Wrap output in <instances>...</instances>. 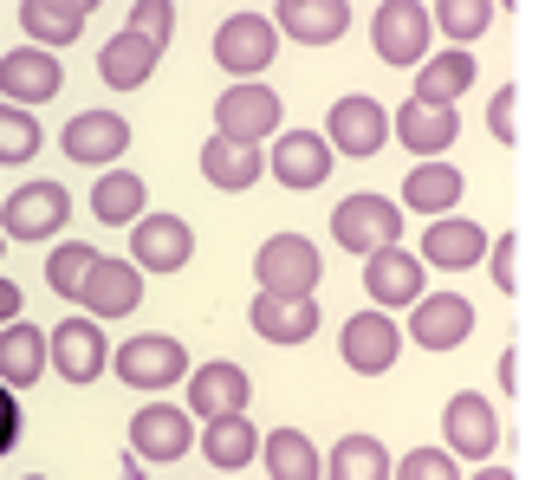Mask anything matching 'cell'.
<instances>
[{
    "label": "cell",
    "instance_id": "52a82bcc",
    "mask_svg": "<svg viewBox=\"0 0 558 480\" xmlns=\"http://www.w3.org/2000/svg\"><path fill=\"white\" fill-rule=\"evenodd\" d=\"M247 396H254V377L234 364V357H208L189 370V416L208 429V422H228V416H247Z\"/></svg>",
    "mask_w": 558,
    "mask_h": 480
},
{
    "label": "cell",
    "instance_id": "ffe728a7",
    "mask_svg": "<svg viewBox=\"0 0 558 480\" xmlns=\"http://www.w3.org/2000/svg\"><path fill=\"white\" fill-rule=\"evenodd\" d=\"M156 59H162V46L137 33V26H118L105 46H98V78L111 85V91H143L149 78H156Z\"/></svg>",
    "mask_w": 558,
    "mask_h": 480
},
{
    "label": "cell",
    "instance_id": "2e32d148",
    "mask_svg": "<svg viewBox=\"0 0 558 480\" xmlns=\"http://www.w3.org/2000/svg\"><path fill=\"white\" fill-rule=\"evenodd\" d=\"M143 293H149V286H143L137 260H111V254H105V260L92 267V280H85L78 306H85V319L105 324V319H131V312L143 306Z\"/></svg>",
    "mask_w": 558,
    "mask_h": 480
},
{
    "label": "cell",
    "instance_id": "60d3db41",
    "mask_svg": "<svg viewBox=\"0 0 558 480\" xmlns=\"http://www.w3.org/2000/svg\"><path fill=\"white\" fill-rule=\"evenodd\" d=\"M513 111H520V91H513V85H500V91H494V104H487V131H494V144H500V150H513V137H520V131H513Z\"/></svg>",
    "mask_w": 558,
    "mask_h": 480
},
{
    "label": "cell",
    "instance_id": "f35d334b",
    "mask_svg": "<svg viewBox=\"0 0 558 480\" xmlns=\"http://www.w3.org/2000/svg\"><path fill=\"white\" fill-rule=\"evenodd\" d=\"M487 267H494L500 299H513V293H520V234H500V247L487 254Z\"/></svg>",
    "mask_w": 558,
    "mask_h": 480
},
{
    "label": "cell",
    "instance_id": "7dc6e473",
    "mask_svg": "<svg viewBox=\"0 0 558 480\" xmlns=\"http://www.w3.org/2000/svg\"><path fill=\"white\" fill-rule=\"evenodd\" d=\"M0 254H7V234H0Z\"/></svg>",
    "mask_w": 558,
    "mask_h": 480
},
{
    "label": "cell",
    "instance_id": "7402d4cb",
    "mask_svg": "<svg viewBox=\"0 0 558 480\" xmlns=\"http://www.w3.org/2000/svg\"><path fill=\"white\" fill-rule=\"evenodd\" d=\"M274 20L279 39H292V46H331L351 26V0H279Z\"/></svg>",
    "mask_w": 558,
    "mask_h": 480
},
{
    "label": "cell",
    "instance_id": "7a4b0ae2",
    "mask_svg": "<svg viewBox=\"0 0 558 480\" xmlns=\"http://www.w3.org/2000/svg\"><path fill=\"white\" fill-rule=\"evenodd\" d=\"M397 234H403V201H390V195H344L338 208H331V241L344 247V254H384V247H397Z\"/></svg>",
    "mask_w": 558,
    "mask_h": 480
},
{
    "label": "cell",
    "instance_id": "484cf974",
    "mask_svg": "<svg viewBox=\"0 0 558 480\" xmlns=\"http://www.w3.org/2000/svg\"><path fill=\"white\" fill-rule=\"evenodd\" d=\"M98 0H20V26H26V46H72L85 33Z\"/></svg>",
    "mask_w": 558,
    "mask_h": 480
},
{
    "label": "cell",
    "instance_id": "1f68e13d",
    "mask_svg": "<svg viewBox=\"0 0 558 480\" xmlns=\"http://www.w3.org/2000/svg\"><path fill=\"white\" fill-rule=\"evenodd\" d=\"M468 85H474V52L448 46V52H435V59L416 72V104H441V111H454V98H461Z\"/></svg>",
    "mask_w": 558,
    "mask_h": 480
},
{
    "label": "cell",
    "instance_id": "6da1fadb",
    "mask_svg": "<svg viewBox=\"0 0 558 480\" xmlns=\"http://www.w3.org/2000/svg\"><path fill=\"white\" fill-rule=\"evenodd\" d=\"M279 52V20L260 7H241L215 26V65L234 78V85H260V72L274 65Z\"/></svg>",
    "mask_w": 558,
    "mask_h": 480
},
{
    "label": "cell",
    "instance_id": "b9f144b4",
    "mask_svg": "<svg viewBox=\"0 0 558 480\" xmlns=\"http://www.w3.org/2000/svg\"><path fill=\"white\" fill-rule=\"evenodd\" d=\"M13 448H20V390L0 383V455H13Z\"/></svg>",
    "mask_w": 558,
    "mask_h": 480
},
{
    "label": "cell",
    "instance_id": "ba28073f",
    "mask_svg": "<svg viewBox=\"0 0 558 480\" xmlns=\"http://www.w3.org/2000/svg\"><path fill=\"white\" fill-rule=\"evenodd\" d=\"M325 144L351 162L377 157V150L390 144V111H384L377 98H364V91H344V98L325 111Z\"/></svg>",
    "mask_w": 558,
    "mask_h": 480
},
{
    "label": "cell",
    "instance_id": "836d02e7",
    "mask_svg": "<svg viewBox=\"0 0 558 480\" xmlns=\"http://www.w3.org/2000/svg\"><path fill=\"white\" fill-rule=\"evenodd\" d=\"M397 461L377 435H344L331 455H325V480H390Z\"/></svg>",
    "mask_w": 558,
    "mask_h": 480
},
{
    "label": "cell",
    "instance_id": "f6af8a7d",
    "mask_svg": "<svg viewBox=\"0 0 558 480\" xmlns=\"http://www.w3.org/2000/svg\"><path fill=\"white\" fill-rule=\"evenodd\" d=\"M468 480H513V468H494V461H487L481 475H468Z\"/></svg>",
    "mask_w": 558,
    "mask_h": 480
},
{
    "label": "cell",
    "instance_id": "83f0119b",
    "mask_svg": "<svg viewBox=\"0 0 558 480\" xmlns=\"http://www.w3.org/2000/svg\"><path fill=\"white\" fill-rule=\"evenodd\" d=\"M202 175L215 182V188H228V195H241V188H254L260 175H267V157H260V144H241V137H208L202 144Z\"/></svg>",
    "mask_w": 558,
    "mask_h": 480
},
{
    "label": "cell",
    "instance_id": "ac0fdd59",
    "mask_svg": "<svg viewBox=\"0 0 558 480\" xmlns=\"http://www.w3.org/2000/svg\"><path fill=\"white\" fill-rule=\"evenodd\" d=\"M364 293H371V306L377 312H390V306H410L416 312L422 299V254L410 247H384V254H371L364 260Z\"/></svg>",
    "mask_w": 558,
    "mask_h": 480
},
{
    "label": "cell",
    "instance_id": "7bdbcfd3",
    "mask_svg": "<svg viewBox=\"0 0 558 480\" xmlns=\"http://www.w3.org/2000/svg\"><path fill=\"white\" fill-rule=\"evenodd\" d=\"M20 306H26L20 280H7V273H0V331H7V324H20Z\"/></svg>",
    "mask_w": 558,
    "mask_h": 480
},
{
    "label": "cell",
    "instance_id": "4316f807",
    "mask_svg": "<svg viewBox=\"0 0 558 480\" xmlns=\"http://www.w3.org/2000/svg\"><path fill=\"white\" fill-rule=\"evenodd\" d=\"M247 324L267 337V344H305L318 331V299H286V293H254Z\"/></svg>",
    "mask_w": 558,
    "mask_h": 480
},
{
    "label": "cell",
    "instance_id": "e0dca14e",
    "mask_svg": "<svg viewBox=\"0 0 558 480\" xmlns=\"http://www.w3.org/2000/svg\"><path fill=\"white\" fill-rule=\"evenodd\" d=\"M131 260L143 273H182L195 260V227L182 214H143L131 234Z\"/></svg>",
    "mask_w": 558,
    "mask_h": 480
},
{
    "label": "cell",
    "instance_id": "cb8c5ba5",
    "mask_svg": "<svg viewBox=\"0 0 558 480\" xmlns=\"http://www.w3.org/2000/svg\"><path fill=\"white\" fill-rule=\"evenodd\" d=\"M46 364H52V331H39L26 319L0 331V383L7 390H33L46 377Z\"/></svg>",
    "mask_w": 558,
    "mask_h": 480
},
{
    "label": "cell",
    "instance_id": "e575fe53",
    "mask_svg": "<svg viewBox=\"0 0 558 480\" xmlns=\"http://www.w3.org/2000/svg\"><path fill=\"white\" fill-rule=\"evenodd\" d=\"M105 254L92 247V241H59L52 254H46V286L59 293V299H72L78 306V293H85V280H92V267H98Z\"/></svg>",
    "mask_w": 558,
    "mask_h": 480
},
{
    "label": "cell",
    "instance_id": "4fadbf2b",
    "mask_svg": "<svg viewBox=\"0 0 558 480\" xmlns=\"http://www.w3.org/2000/svg\"><path fill=\"white\" fill-rule=\"evenodd\" d=\"M441 442H448L454 461H487V455L500 448V416H494V403H487L481 390L448 396V409H441Z\"/></svg>",
    "mask_w": 558,
    "mask_h": 480
},
{
    "label": "cell",
    "instance_id": "603a6c76",
    "mask_svg": "<svg viewBox=\"0 0 558 480\" xmlns=\"http://www.w3.org/2000/svg\"><path fill=\"white\" fill-rule=\"evenodd\" d=\"M390 137L403 144V150H416L422 162H435L454 137H461V118L454 111H441V104H397V118H390Z\"/></svg>",
    "mask_w": 558,
    "mask_h": 480
},
{
    "label": "cell",
    "instance_id": "4dcf8cb0",
    "mask_svg": "<svg viewBox=\"0 0 558 480\" xmlns=\"http://www.w3.org/2000/svg\"><path fill=\"white\" fill-rule=\"evenodd\" d=\"M260 448H267V435H254L247 416H228V422H208V429H202V461L221 468V475H241Z\"/></svg>",
    "mask_w": 558,
    "mask_h": 480
},
{
    "label": "cell",
    "instance_id": "f1b7e54d",
    "mask_svg": "<svg viewBox=\"0 0 558 480\" xmlns=\"http://www.w3.org/2000/svg\"><path fill=\"white\" fill-rule=\"evenodd\" d=\"M143 214H149V182H143L137 169H111V175L92 182V221H105V227H137Z\"/></svg>",
    "mask_w": 558,
    "mask_h": 480
},
{
    "label": "cell",
    "instance_id": "5b68a950",
    "mask_svg": "<svg viewBox=\"0 0 558 480\" xmlns=\"http://www.w3.org/2000/svg\"><path fill=\"white\" fill-rule=\"evenodd\" d=\"M65 221H72V195L59 188V182H20L7 201H0V234L7 241H52V234H65Z\"/></svg>",
    "mask_w": 558,
    "mask_h": 480
},
{
    "label": "cell",
    "instance_id": "5bb4252c",
    "mask_svg": "<svg viewBox=\"0 0 558 480\" xmlns=\"http://www.w3.org/2000/svg\"><path fill=\"white\" fill-rule=\"evenodd\" d=\"M279 124H286V104H279L274 85H228L215 98V131L221 137L260 144V137H279Z\"/></svg>",
    "mask_w": 558,
    "mask_h": 480
},
{
    "label": "cell",
    "instance_id": "7c38bea8",
    "mask_svg": "<svg viewBox=\"0 0 558 480\" xmlns=\"http://www.w3.org/2000/svg\"><path fill=\"white\" fill-rule=\"evenodd\" d=\"M65 91V72L46 46H13L0 52V104H20V111H39Z\"/></svg>",
    "mask_w": 558,
    "mask_h": 480
},
{
    "label": "cell",
    "instance_id": "30bf717a",
    "mask_svg": "<svg viewBox=\"0 0 558 480\" xmlns=\"http://www.w3.org/2000/svg\"><path fill=\"white\" fill-rule=\"evenodd\" d=\"M189 448H202V429L182 403H143L131 416V455L137 461H182Z\"/></svg>",
    "mask_w": 558,
    "mask_h": 480
},
{
    "label": "cell",
    "instance_id": "74e56055",
    "mask_svg": "<svg viewBox=\"0 0 558 480\" xmlns=\"http://www.w3.org/2000/svg\"><path fill=\"white\" fill-rule=\"evenodd\" d=\"M397 480H461V461L448 448H410L397 461Z\"/></svg>",
    "mask_w": 558,
    "mask_h": 480
},
{
    "label": "cell",
    "instance_id": "ee69618b",
    "mask_svg": "<svg viewBox=\"0 0 558 480\" xmlns=\"http://www.w3.org/2000/svg\"><path fill=\"white\" fill-rule=\"evenodd\" d=\"M520 383V350H500V390H513Z\"/></svg>",
    "mask_w": 558,
    "mask_h": 480
},
{
    "label": "cell",
    "instance_id": "277c9868",
    "mask_svg": "<svg viewBox=\"0 0 558 480\" xmlns=\"http://www.w3.org/2000/svg\"><path fill=\"white\" fill-rule=\"evenodd\" d=\"M428 39H435V7L422 0H384L371 13V46L384 65H428Z\"/></svg>",
    "mask_w": 558,
    "mask_h": 480
},
{
    "label": "cell",
    "instance_id": "d4e9b609",
    "mask_svg": "<svg viewBox=\"0 0 558 480\" xmlns=\"http://www.w3.org/2000/svg\"><path fill=\"white\" fill-rule=\"evenodd\" d=\"M468 331H474V306L461 293H428L410 312V337H416L422 350H454Z\"/></svg>",
    "mask_w": 558,
    "mask_h": 480
},
{
    "label": "cell",
    "instance_id": "8992f818",
    "mask_svg": "<svg viewBox=\"0 0 558 480\" xmlns=\"http://www.w3.org/2000/svg\"><path fill=\"white\" fill-rule=\"evenodd\" d=\"M318 273H325V260H318V247H312L305 234H267L260 254H254V280H260V293L312 299Z\"/></svg>",
    "mask_w": 558,
    "mask_h": 480
},
{
    "label": "cell",
    "instance_id": "9a60e30c",
    "mask_svg": "<svg viewBox=\"0 0 558 480\" xmlns=\"http://www.w3.org/2000/svg\"><path fill=\"white\" fill-rule=\"evenodd\" d=\"M59 150L72 162H85V169H118L124 150H131V124L118 118V111H78L65 131H59Z\"/></svg>",
    "mask_w": 558,
    "mask_h": 480
},
{
    "label": "cell",
    "instance_id": "44dd1931",
    "mask_svg": "<svg viewBox=\"0 0 558 480\" xmlns=\"http://www.w3.org/2000/svg\"><path fill=\"white\" fill-rule=\"evenodd\" d=\"M331 144L318 137V131H279L274 150H267V169H274V182H286V188H318L325 175H331Z\"/></svg>",
    "mask_w": 558,
    "mask_h": 480
},
{
    "label": "cell",
    "instance_id": "c3c4849f",
    "mask_svg": "<svg viewBox=\"0 0 558 480\" xmlns=\"http://www.w3.org/2000/svg\"><path fill=\"white\" fill-rule=\"evenodd\" d=\"M26 480H46V475H26Z\"/></svg>",
    "mask_w": 558,
    "mask_h": 480
},
{
    "label": "cell",
    "instance_id": "d590c367",
    "mask_svg": "<svg viewBox=\"0 0 558 480\" xmlns=\"http://www.w3.org/2000/svg\"><path fill=\"white\" fill-rule=\"evenodd\" d=\"M494 20H500L494 0H441V7H435V33H448L461 52H468V39H481Z\"/></svg>",
    "mask_w": 558,
    "mask_h": 480
},
{
    "label": "cell",
    "instance_id": "3957f363",
    "mask_svg": "<svg viewBox=\"0 0 558 480\" xmlns=\"http://www.w3.org/2000/svg\"><path fill=\"white\" fill-rule=\"evenodd\" d=\"M111 370H118L124 390H175L189 377V350L169 331H143V337H124L111 350Z\"/></svg>",
    "mask_w": 558,
    "mask_h": 480
},
{
    "label": "cell",
    "instance_id": "d6a6232c",
    "mask_svg": "<svg viewBox=\"0 0 558 480\" xmlns=\"http://www.w3.org/2000/svg\"><path fill=\"white\" fill-rule=\"evenodd\" d=\"M260 461H267L274 480H325V455H318V442L305 429H274L267 448H260Z\"/></svg>",
    "mask_w": 558,
    "mask_h": 480
},
{
    "label": "cell",
    "instance_id": "f546056e",
    "mask_svg": "<svg viewBox=\"0 0 558 480\" xmlns=\"http://www.w3.org/2000/svg\"><path fill=\"white\" fill-rule=\"evenodd\" d=\"M461 188H468V175H461L454 162H416V169L403 175V208H416L428 221H448L454 201H461Z\"/></svg>",
    "mask_w": 558,
    "mask_h": 480
},
{
    "label": "cell",
    "instance_id": "9c48e42d",
    "mask_svg": "<svg viewBox=\"0 0 558 480\" xmlns=\"http://www.w3.org/2000/svg\"><path fill=\"white\" fill-rule=\"evenodd\" d=\"M403 337L410 331H397L390 312H351L344 319V337H338V357H344V370H357V377H384V370H397V357H403Z\"/></svg>",
    "mask_w": 558,
    "mask_h": 480
},
{
    "label": "cell",
    "instance_id": "8d00e7d4",
    "mask_svg": "<svg viewBox=\"0 0 558 480\" xmlns=\"http://www.w3.org/2000/svg\"><path fill=\"white\" fill-rule=\"evenodd\" d=\"M39 144H46L39 118H33V111H20V104H0V162H7V169H20V162L39 157Z\"/></svg>",
    "mask_w": 558,
    "mask_h": 480
},
{
    "label": "cell",
    "instance_id": "ab89813d",
    "mask_svg": "<svg viewBox=\"0 0 558 480\" xmlns=\"http://www.w3.org/2000/svg\"><path fill=\"white\" fill-rule=\"evenodd\" d=\"M124 26H137V33H149V39H156V46H169V26H175V7H169V0H137Z\"/></svg>",
    "mask_w": 558,
    "mask_h": 480
},
{
    "label": "cell",
    "instance_id": "d6986e66",
    "mask_svg": "<svg viewBox=\"0 0 558 480\" xmlns=\"http://www.w3.org/2000/svg\"><path fill=\"white\" fill-rule=\"evenodd\" d=\"M422 267H441V273H468L487 260V227L468 221V214H448V221H428L422 227Z\"/></svg>",
    "mask_w": 558,
    "mask_h": 480
},
{
    "label": "cell",
    "instance_id": "bcb514c9",
    "mask_svg": "<svg viewBox=\"0 0 558 480\" xmlns=\"http://www.w3.org/2000/svg\"><path fill=\"white\" fill-rule=\"evenodd\" d=\"M124 480H143V461H137V455H131V461H124Z\"/></svg>",
    "mask_w": 558,
    "mask_h": 480
},
{
    "label": "cell",
    "instance_id": "8fae6325",
    "mask_svg": "<svg viewBox=\"0 0 558 480\" xmlns=\"http://www.w3.org/2000/svg\"><path fill=\"white\" fill-rule=\"evenodd\" d=\"M52 370L72 383V390H92L105 370H111V344H105V324L72 312L65 324H52Z\"/></svg>",
    "mask_w": 558,
    "mask_h": 480
}]
</instances>
